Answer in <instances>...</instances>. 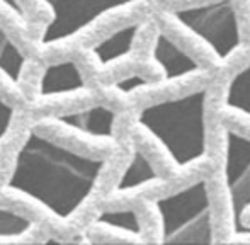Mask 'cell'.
Masks as SVG:
<instances>
[{
	"instance_id": "1",
	"label": "cell",
	"mask_w": 250,
	"mask_h": 245,
	"mask_svg": "<svg viewBox=\"0 0 250 245\" xmlns=\"http://www.w3.org/2000/svg\"><path fill=\"white\" fill-rule=\"evenodd\" d=\"M105 167V159L83 155L29 129L16 152L3 191L22 196L66 222L92 196Z\"/></svg>"
},
{
	"instance_id": "2",
	"label": "cell",
	"mask_w": 250,
	"mask_h": 245,
	"mask_svg": "<svg viewBox=\"0 0 250 245\" xmlns=\"http://www.w3.org/2000/svg\"><path fill=\"white\" fill-rule=\"evenodd\" d=\"M206 87L153 101L136 113L135 124L150 136L177 172L203 162L208 155Z\"/></svg>"
},
{
	"instance_id": "3",
	"label": "cell",
	"mask_w": 250,
	"mask_h": 245,
	"mask_svg": "<svg viewBox=\"0 0 250 245\" xmlns=\"http://www.w3.org/2000/svg\"><path fill=\"white\" fill-rule=\"evenodd\" d=\"M160 244H214L213 209L204 177L151 201Z\"/></svg>"
},
{
	"instance_id": "4",
	"label": "cell",
	"mask_w": 250,
	"mask_h": 245,
	"mask_svg": "<svg viewBox=\"0 0 250 245\" xmlns=\"http://www.w3.org/2000/svg\"><path fill=\"white\" fill-rule=\"evenodd\" d=\"M172 19L220 63L230 61L244 46L240 16L233 0H206L177 7L172 10Z\"/></svg>"
},
{
	"instance_id": "5",
	"label": "cell",
	"mask_w": 250,
	"mask_h": 245,
	"mask_svg": "<svg viewBox=\"0 0 250 245\" xmlns=\"http://www.w3.org/2000/svg\"><path fill=\"white\" fill-rule=\"evenodd\" d=\"M142 0H43L50 20L40 38L41 48L58 46L85 33L104 17L138 5Z\"/></svg>"
},
{
	"instance_id": "6",
	"label": "cell",
	"mask_w": 250,
	"mask_h": 245,
	"mask_svg": "<svg viewBox=\"0 0 250 245\" xmlns=\"http://www.w3.org/2000/svg\"><path fill=\"white\" fill-rule=\"evenodd\" d=\"M223 184L231 230L240 237L250 209V136L231 126H223Z\"/></svg>"
},
{
	"instance_id": "7",
	"label": "cell",
	"mask_w": 250,
	"mask_h": 245,
	"mask_svg": "<svg viewBox=\"0 0 250 245\" xmlns=\"http://www.w3.org/2000/svg\"><path fill=\"white\" fill-rule=\"evenodd\" d=\"M116 118L118 114L114 109L104 104H92L53 114L46 121L87 142L111 143L116 136Z\"/></svg>"
},
{
	"instance_id": "8",
	"label": "cell",
	"mask_w": 250,
	"mask_h": 245,
	"mask_svg": "<svg viewBox=\"0 0 250 245\" xmlns=\"http://www.w3.org/2000/svg\"><path fill=\"white\" fill-rule=\"evenodd\" d=\"M150 55L162 73V79L158 82L162 85L181 83L203 73L201 63L162 29L155 33Z\"/></svg>"
},
{
	"instance_id": "9",
	"label": "cell",
	"mask_w": 250,
	"mask_h": 245,
	"mask_svg": "<svg viewBox=\"0 0 250 245\" xmlns=\"http://www.w3.org/2000/svg\"><path fill=\"white\" fill-rule=\"evenodd\" d=\"M146 20H133L112 29L97 43L89 46V55L101 68L118 65L133 53L140 33L145 29Z\"/></svg>"
},
{
	"instance_id": "10",
	"label": "cell",
	"mask_w": 250,
	"mask_h": 245,
	"mask_svg": "<svg viewBox=\"0 0 250 245\" xmlns=\"http://www.w3.org/2000/svg\"><path fill=\"white\" fill-rule=\"evenodd\" d=\"M85 90L87 83L80 72V66L72 60L46 65L38 82V96L43 101L75 96Z\"/></svg>"
},
{
	"instance_id": "11",
	"label": "cell",
	"mask_w": 250,
	"mask_h": 245,
	"mask_svg": "<svg viewBox=\"0 0 250 245\" xmlns=\"http://www.w3.org/2000/svg\"><path fill=\"white\" fill-rule=\"evenodd\" d=\"M162 184V177L151 160L136 145L131 146L128 163L112 187V196H128Z\"/></svg>"
},
{
	"instance_id": "12",
	"label": "cell",
	"mask_w": 250,
	"mask_h": 245,
	"mask_svg": "<svg viewBox=\"0 0 250 245\" xmlns=\"http://www.w3.org/2000/svg\"><path fill=\"white\" fill-rule=\"evenodd\" d=\"M92 225L109 235H118L135 242H140L143 237V223L138 213L131 208L102 209L94 216Z\"/></svg>"
},
{
	"instance_id": "13",
	"label": "cell",
	"mask_w": 250,
	"mask_h": 245,
	"mask_svg": "<svg viewBox=\"0 0 250 245\" xmlns=\"http://www.w3.org/2000/svg\"><path fill=\"white\" fill-rule=\"evenodd\" d=\"M221 106L230 114L250 121V60L228 79L221 97Z\"/></svg>"
},
{
	"instance_id": "14",
	"label": "cell",
	"mask_w": 250,
	"mask_h": 245,
	"mask_svg": "<svg viewBox=\"0 0 250 245\" xmlns=\"http://www.w3.org/2000/svg\"><path fill=\"white\" fill-rule=\"evenodd\" d=\"M26 63V55L21 51V48L9 36V33L0 26V73L10 83L17 85L22 79Z\"/></svg>"
},
{
	"instance_id": "15",
	"label": "cell",
	"mask_w": 250,
	"mask_h": 245,
	"mask_svg": "<svg viewBox=\"0 0 250 245\" xmlns=\"http://www.w3.org/2000/svg\"><path fill=\"white\" fill-rule=\"evenodd\" d=\"M34 228V223L27 216L0 206V242L21 240Z\"/></svg>"
},
{
	"instance_id": "16",
	"label": "cell",
	"mask_w": 250,
	"mask_h": 245,
	"mask_svg": "<svg viewBox=\"0 0 250 245\" xmlns=\"http://www.w3.org/2000/svg\"><path fill=\"white\" fill-rule=\"evenodd\" d=\"M148 87H151V82L146 77L140 75V73H131V75H126L123 79L116 80L111 85V89L116 94H121V96H133V94L142 92Z\"/></svg>"
},
{
	"instance_id": "17",
	"label": "cell",
	"mask_w": 250,
	"mask_h": 245,
	"mask_svg": "<svg viewBox=\"0 0 250 245\" xmlns=\"http://www.w3.org/2000/svg\"><path fill=\"white\" fill-rule=\"evenodd\" d=\"M14 118H16V107L10 106L3 99H0V145H2L3 138L9 133L10 126L14 122Z\"/></svg>"
},
{
	"instance_id": "18",
	"label": "cell",
	"mask_w": 250,
	"mask_h": 245,
	"mask_svg": "<svg viewBox=\"0 0 250 245\" xmlns=\"http://www.w3.org/2000/svg\"><path fill=\"white\" fill-rule=\"evenodd\" d=\"M0 5L9 10L16 19H26V9L22 7L21 0H0Z\"/></svg>"
},
{
	"instance_id": "19",
	"label": "cell",
	"mask_w": 250,
	"mask_h": 245,
	"mask_svg": "<svg viewBox=\"0 0 250 245\" xmlns=\"http://www.w3.org/2000/svg\"><path fill=\"white\" fill-rule=\"evenodd\" d=\"M240 237H249V239H250V223H247V226H245V228L242 230Z\"/></svg>"
}]
</instances>
